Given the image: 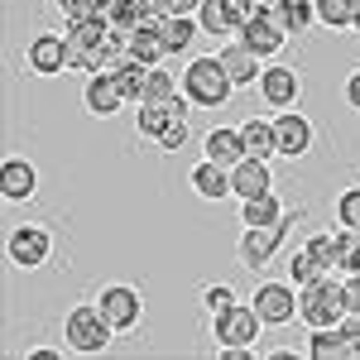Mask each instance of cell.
<instances>
[{
  "label": "cell",
  "instance_id": "cell-2",
  "mask_svg": "<svg viewBox=\"0 0 360 360\" xmlns=\"http://www.w3.org/2000/svg\"><path fill=\"white\" fill-rule=\"evenodd\" d=\"M115 336L120 332L106 322V312L96 303H77V307H68V317H63V341L77 356H106Z\"/></svg>",
  "mask_w": 360,
  "mask_h": 360
},
{
  "label": "cell",
  "instance_id": "cell-38",
  "mask_svg": "<svg viewBox=\"0 0 360 360\" xmlns=\"http://www.w3.org/2000/svg\"><path fill=\"white\" fill-rule=\"evenodd\" d=\"M341 274H360V231H346V264H341Z\"/></svg>",
  "mask_w": 360,
  "mask_h": 360
},
{
  "label": "cell",
  "instance_id": "cell-44",
  "mask_svg": "<svg viewBox=\"0 0 360 360\" xmlns=\"http://www.w3.org/2000/svg\"><path fill=\"white\" fill-rule=\"evenodd\" d=\"M20 360H58V346H29Z\"/></svg>",
  "mask_w": 360,
  "mask_h": 360
},
{
  "label": "cell",
  "instance_id": "cell-15",
  "mask_svg": "<svg viewBox=\"0 0 360 360\" xmlns=\"http://www.w3.org/2000/svg\"><path fill=\"white\" fill-rule=\"evenodd\" d=\"M202 154H207L212 164H221V168H236L250 154L240 125H212V130H207V139H202Z\"/></svg>",
  "mask_w": 360,
  "mask_h": 360
},
{
  "label": "cell",
  "instance_id": "cell-45",
  "mask_svg": "<svg viewBox=\"0 0 360 360\" xmlns=\"http://www.w3.org/2000/svg\"><path fill=\"white\" fill-rule=\"evenodd\" d=\"M356 34H360V5H356Z\"/></svg>",
  "mask_w": 360,
  "mask_h": 360
},
{
  "label": "cell",
  "instance_id": "cell-26",
  "mask_svg": "<svg viewBox=\"0 0 360 360\" xmlns=\"http://www.w3.org/2000/svg\"><path fill=\"white\" fill-rule=\"evenodd\" d=\"M283 217L288 212H283V202L274 193H259V197H245L240 202V226H278Z\"/></svg>",
  "mask_w": 360,
  "mask_h": 360
},
{
  "label": "cell",
  "instance_id": "cell-24",
  "mask_svg": "<svg viewBox=\"0 0 360 360\" xmlns=\"http://www.w3.org/2000/svg\"><path fill=\"white\" fill-rule=\"evenodd\" d=\"M159 34H164L168 53H188L197 44V34H202V25H197V15H164L159 20Z\"/></svg>",
  "mask_w": 360,
  "mask_h": 360
},
{
  "label": "cell",
  "instance_id": "cell-1",
  "mask_svg": "<svg viewBox=\"0 0 360 360\" xmlns=\"http://www.w3.org/2000/svg\"><path fill=\"white\" fill-rule=\"evenodd\" d=\"M178 86H183V96L193 101V106H202V111H217V106H226L231 96H236V82H231V72L221 68V58H193L188 68H183V77H178Z\"/></svg>",
  "mask_w": 360,
  "mask_h": 360
},
{
  "label": "cell",
  "instance_id": "cell-16",
  "mask_svg": "<svg viewBox=\"0 0 360 360\" xmlns=\"http://www.w3.org/2000/svg\"><path fill=\"white\" fill-rule=\"evenodd\" d=\"M34 193H39L34 164H29L25 154H10V159L0 164V197H5V202H29Z\"/></svg>",
  "mask_w": 360,
  "mask_h": 360
},
{
  "label": "cell",
  "instance_id": "cell-8",
  "mask_svg": "<svg viewBox=\"0 0 360 360\" xmlns=\"http://www.w3.org/2000/svg\"><path fill=\"white\" fill-rule=\"evenodd\" d=\"M288 226H293V212H288L278 226H245V231H240V245H236V259H240L245 269H264V264L278 255Z\"/></svg>",
  "mask_w": 360,
  "mask_h": 360
},
{
  "label": "cell",
  "instance_id": "cell-42",
  "mask_svg": "<svg viewBox=\"0 0 360 360\" xmlns=\"http://www.w3.org/2000/svg\"><path fill=\"white\" fill-rule=\"evenodd\" d=\"M346 106H351V111L360 115V68L351 72V77H346Z\"/></svg>",
  "mask_w": 360,
  "mask_h": 360
},
{
  "label": "cell",
  "instance_id": "cell-9",
  "mask_svg": "<svg viewBox=\"0 0 360 360\" xmlns=\"http://www.w3.org/2000/svg\"><path fill=\"white\" fill-rule=\"evenodd\" d=\"M111 34V20L106 15H91V20H72L68 25V39H72V68L77 72H96L101 68V44Z\"/></svg>",
  "mask_w": 360,
  "mask_h": 360
},
{
  "label": "cell",
  "instance_id": "cell-13",
  "mask_svg": "<svg viewBox=\"0 0 360 360\" xmlns=\"http://www.w3.org/2000/svg\"><path fill=\"white\" fill-rule=\"evenodd\" d=\"M274 130H278V154L283 159H303L307 149H312V120L303 111H278L274 115Z\"/></svg>",
  "mask_w": 360,
  "mask_h": 360
},
{
  "label": "cell",
  "instance_id": "cell-11",
  "mask_svg": "<svg viewBox=\"0 0 360 360\" xmlns=\"http://www.w3.org/2000/svg\"><path fill=\"white\" fill-rule=\"evenodd\" d=\"M250 20V0H202L197 5V25L212 39H231L240 34V25Z\"/></svg>",
  "mask_w": 360,
  "mask_h": 360
},
{
  "label": "cell",
  "instance_id": "cell-14",
  "mask_svg": "<svg viewBox=\"0 0 360 360\" xmlns=\"http://www.w3.org/2000/svg\"><path fill=\"white\" fill-rule=\"evenodd\" d=\"M245 49H255L259 58H274L278 49H283V39H288V29H283V20H269V15H250L245 25H240V34H236Z\"/></svg>",
  "mask_w": 360,
  "mask_h": 360
},
{
  "label": "cell",
  "instance_id": "cell-41",
  "mask_svg": "<svg viewBox=\"0 0 360 360\" xmlns=\"http://www.w3.org/2000/svg\"><path fill=\"white\" fill-rule=\"evenodd\" d=\"M341 288H346V312H360V274H346Z\"/></svg>",
  "mask_w": 360,
  "mask_h": 360
},
{
  "label": "cell",
  "instance_id": "cell-5",
  "mask_svg": "<svg viewBox=\"0 0 360 360\" xmlns=\"http://www.w3.org/2000/svg\"><path fill=\"white\" fill-rule=\"evenodd\" d=\"M250 303L264 317V327H288V322L298 317V283H293V278H264Z\"/></svg>",
  "mask_w": 360,
  "mask_h": 360
},
{
  "label": "cell",
  "instance_id": "cell-12",
  "mask_svg": "<svg viewBox=\"0 0 360 360\" xmlns=\"http://www.w3.org/2000/svg\"><path fill=\"white\" fill-rule=\"evenodd\" d=\"M259 96H264L274 111H288V106H298V96H303V77H298L293 68H283V63H269L264 77H259Z\"/></svg>",
  "mask_w": 360,
  "mask_h": 360
},
{
  "label": "cell",
  "instance_id": "cell-29",
  "mask_svg": "<svg viewBox=\"0 0 360 360\" xmlns=\"http://www.w3.org/2000/svg\"><path fill=\"white\" fill-rule=\"evenodd\" d=\"M327 274H332V269H327L307 245L298 250V255H288V278H293L298 288H307V283H317V278H327Z\"/></svg>",
  "mask_w": 360,
  "mask_h": 360
},
{
  "label": "cell",
  "instance_id": "cell-19",
  "mask_svg": "<svg viewBox=\"0 0 360 360\" xmlns=\"http://www.w3.org/2000/svg\"><path fill=\"white\" fill-rule=\"evenodd\" d=\"M82 101L91 115H115L125 106V91L115 82V72H86V86H82Z\"/></svg>",
  "mask_w": 360,
  "mask_h": 360
},
{
  "label": "cell",
  "instance_id": "cell-39",
  "mask_svg": "<svg viewBox=\"0 0 360 360\" xmlns=\"http://www.w3.org/2000/svg\"><path fill=\"white\" fill-rule=\"evenodd\" d=\"M341 332L351 341V356H360V312H346V317H341Z\"/></svg>",
  "mask_w": 360,
  "mask_h": 360
},
{
  "label": "cell",
  "instance_id": "cell-21",
  "mask_svg": "<svg viewBox=\"0 0 360 360\" xmlns=\"http://www.w3.org/2000/svg\"><path fill=\"white\" fill-rule=\"evenodd\" d=\"M130 58L135 63H144V68H159L168 58V44H164V34H159V25H139L130 29Z\"/></svg>",
  "mask_w": 360,
  "mask_h": 360
},
{
  "label": "cell",
  "instance_id": "cell-4",
  "mask_svg": "<svg viewBox=\"0 0 360 360\" xmlns=\"http://www.w3.org/2000/svg\"><path fill=\"white\" fill-rule=\"evenodd\" d=\"M298 317H303L307 327H336L341 317H346V288H341V278H317V283H307L298 288Z\"/></svg>",
  "mask_w": 360,
  "mask_h": 360
},
{
  "label": "cell",
  "instance_id": "cell-35",
  "mask_svg": "<svg viewBox=\"0 0 360 360\" xmlns=\"http://www.w3.org/2000/svg\"><path fill=\"white\" fill-rule=\"evenodd\" d=\"M106 5H111V0H58V10H63L68 25H72V20H91V15H106Z\"/></svg>",
  "mask_w": 360,
  "mask_h": 360
},
{
  "label": "cell",
  "instance_id": "cell-37",
  "mask_svg": "<svg viewBox=\"0 0 360 360\" xmlns=\"http://www.w3.org/2000/svg\"><path fill=\"white\" fill-rule=\"evenodd\" d=\"M183 144H188V120H173V125H168L164 135H159V149H168V154H178Z\"/></svg>",
  "mask_w": 360,
  "mask_h": 360
},
{
  "label": "cell",
  "instance_id": "cell-36",
  "mask_svg": "<svg viewBox=\"0 0 360 360\" xmlns=\"http://www.w3.org/2000/svg\"><path fill=\"white\" fill-rule=\"evenodd\" d=\"M231 303H236V298H231V288H226V283H207V288H202V307H207V317L226 312Z\"/></svg>",
  "mask_w": 360,
  "mask_h": 360
},
{
  "label": "cell",
  "instance_id": "cell-3",
  "mask_svg": "<svg viewBox=\"0 0 360 360\" xmlns=\"http://www.w3.org/2000/svg\"><path fill=\"white\" fill-rule=\"evenodd\" d=\"M259 332H264V317L255 312V303H231L212 317V341L221 351H255Z\"/></svg>",
  "mask_w": 360,
  "mask_h": 360
},
{
  "label": "cell",
  "instance_id": "cell-32",
  "mask_svg": "<svg viewBox=\"0 0 360 360\" xmlns=\"http://www.w3.org/2000/svg\"><path fill=\"white\" fill-rule=\"evenodd\" d=\"M312 25H317V0H288V5H283V29H288V39H293V34H307Z\"/></svg>",
  "mask_w": 360,
  "mask_h": 360
},
{
  "label": "cell",
  "instance_id": "cell-17",
  "mask_svg": "<svg viewBox=\"0 0 360 360\" xmlns=\"http://www.w3.org/2000/svg\"><path fill=\"white\" fill-rule=\"evenodd\" d=\"M217 58H221V68L231 72L236 86H259V77H264V58L255 53V49H245L240 39L226 44V49H217Z\"/></svg>",
  "mask_w": 360,
  "mask_h": 360
},
{
  "label": "cell",
  "instance_id": "cell-43",
  "mask_svg": "<svg viewBox=\"0 0 360 360\" xmlns=\"http://www.w3.org/2000/svg\"><path fill=\"white\" fill-rule=\"evenodd\" d=\"M164 5H168V15H197L202 0H164Z\"/></svg>",
  "mask_w": 360,
  "mask_h": 360
},
{
  "label": "cell",
  "instance_id": "cell-31",
  "mask_svg": "<svg viewBox=\"0 0 360 360\" xmlns=\"http://www.w3.org/2000/svg\"><path fill=\"white\" fill-rule=\"evenodd\" d=\"M115 82H120V91H125V101H144V86H149V68L144 63H120L115 68Z\"/></svg>",
  "mask_w": 360,
  "mask_h": 360
},
{
  "label": "cell",
  "instance_id": "cell-40",
  "mask_svg": "<svg viewBox=\"0 0 360 360\" xmlns=\"http://www.w3.org/2000/svg\"><path fill=\"white\" fill-rule=\"evenodd\" d=\"M283 5H288V0H250V15H269V20H283Z\"/></svg>",
  "mask_w": 360,
  "mask_h": 360
},
{
  "label": "cell",
  "instance_id": "cell-22",
  "mask_svg": "<svg viewBox=\"0 0 360 360\" xmlns=\"http://www.w3.org/2000/svg\"><path fill=\"white\" fill-rule=\"evenodd\" d=\"M173 120H188V115H178L173 106H168V101H139V111H135V130H139L144 139H154V144H159V135H164Z\"/></svg>",
  "mask_w": 360,
  "mask_h": 360
},
{
  "label": "cell",
  "instance_id": "cell-20",
  "mask_svg": "<svg viewBox=\"0 0 360 360\" xmlns=\"http://www.w3.org/2000/svg\"><path fill=\"white\" fill-rule=\"evenodd\" d=\"M193 193L202 197V202H226V197H236V188H231V168L212 164V159L202 154V164L193 168Z\"/></svg>",
  "mask_w": 360,
  "mask_h": 360
},
{
  "label": "cell",
  "instance_id": "cell-30",
  "mask_svg": "<svg viewBox=\"0 0 360 360\" xmlns=\"http://www.w3.org/2000/svg\"><path fill=\"white\" fill-rule=\"evenodd\" d=\"M356 5H360V0H317V25L356 29Z\"/></svg>",
  "mask_w": 360,
  "mask_h": 360
},
{
  "label": "cell",
  "instance_id": "cell-23",
  "mask_svg": "<svg viewBox=\"0 0 360 360\" xmlns=\"http://www.w3.org/2000/svg\"><path fill=\"white\" fill-rule=\"evenodd\" d=\"M307 356L312 360H351V341H346V332H341V322H336V327H312Z\"/></svg>",
  "mask_w": 360,
  "mask_h": 360
},
{
  "label": "cell",
  "instance_id": "cell-10",
  "mask_svg": "<svg viewBox=\"0 0 360 360\" xmlns=\"http://www.w3.org/2000/svg\"><path fill=\"white\" fill-rule=\"evenodd\" d=\"M25 63H29V72H39V77L68 72L72 68V39L68 34H34L25 49Z\"/></svg>",
  "mask_w": 360,
  "mask_h": 360
},
{
  "label": "cell",
  "instance_id": "cell-28",
  "mask_svg": "<svg viewBox=\"0 0 360 360\" xmlns=\"http://www.w3.org/2000/svg\"><path fill=\"white\" fill-rule=\"evenodd\" d=\"M106 20L130 34V29L149 25V0H111V5H106Z\"/></svg>",
  "mask_w": 360,
  "mask_h": 360
},
{
  "label": "cell",
  "instance_id": "cell-25",
  "mask_svg": "<svg viewBox=\"0 0 360 360\" xmlns=\"http://www.w3.org/2000/svg\"><path fill=\"white\" fill-rule=\"evenodd\" d=\"M240 135H245V149L255 154V159H274V154H278V130H274V120L250 115V120H240Z\"/></svg>",
  "mask_w": 360,
  "mask_h": 360
},
{
  "label": "cell",
  "instance_id": "cell-7",
  "mask_svg": "<svg viewBox=\"0 0 360 360\" xmlns=\"http://www.w3.org/2000/svg\"><path fill=\"white\" fill-rule=\"evenodd\" d=\"M5 255H10V264H20V269H44L49 259H53V236H49V226H15L10 236H5Z\"/></svg>",
  "mask_w": 360,
  "mask_h": 360
},
{
  "label": "cell",
  "instance_id": "cell-27",
  "mask_svg": "<svg viewBox=\"0 0 360 360\" xmlns=\"http://www.w3.org/2000/svg\"><path fill=\"white\" fill-rule=\"evenodd\" d=\"M303 245L312 250L332 274H341V264H346V231H317V236H307Z\"/></svg>",
  "mask_w": 360,
  "mask_h": 360
},
{
  "label": "cell",
  "instance_id": "cell-6",
  "mask_svg": "<svg viewBox=\"0 0 360 360\" xmlns=\"http://www.w3.org/2000/svg\"><path fill=\"white\" fill-rule=\"evenodd\" d=\"M96 307L106 312V322H111L115 332H135L139 322H144V293H139L135 283H106L101 293H96Z\"/></svg>",
  "mask_w": 360,
  "mask_h": 360
},
{
  "label": "cell",
  "instance_id": "cell-18",
  "mask_svg": "<svg viewBox=\"0 0 360 360\" xmlns=\"http://www.w3.org/2000/svg\"><path fill=\"white\" fill-rule=\"evenodd\" d=\"M231 188H236V202H245V197H259V193H274V173H269V159H255V154H245L240 164L231 168Z\"/></svg>",
  "mask_w": 360,
  "mask_h": 360
},
{
  "label": "cell",
  "instance_id": "cell-33",
  "mask_svg": "<svg viewBox=\"0 0 360 360\" xmlns=\"http://www.w3.org/2000/svg\"><path fill=\"white\" fill-rule=\"evenodd\" d=\"M183 86H173V72H168L164 63L159 68H149V86H144V101H173Z\"/></svg>",
  "mask_w": 360,
  "mask_h": 360
},
{
  "label": "cell",
  "instance_id": "cell-34",
  "mask_svg": "<svg viewBox=\"0 0 360 360\" xmlns=\"http://www.w3.org/2000/svg\"><path fill=\"white\" fill-rule=\"evenodd\" d=\"M336 226L360 231V188H346V193L336 197Z\"/></svg>",
  "mask_w": 360,
  "mask_h": 360
}]
</instances>
